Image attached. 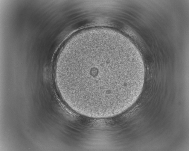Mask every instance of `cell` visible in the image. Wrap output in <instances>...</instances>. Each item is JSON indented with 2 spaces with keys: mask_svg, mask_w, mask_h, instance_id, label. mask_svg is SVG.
I'll use <instances>...</instances> for the list:
<instances>
[{
  "mask_svg": "<svg viewBox=\"0 0 189 151\" xmlns=\"http://www.w3.org/2000/svg\"><path fill=\"white\" fill-rule=\"evenodd\" d=\"M118 47L80 43L68 50L55 78L62 97L75 111L92 117L111 116L138 98L144 72L135 63H125Z\"/></svg>",
  "mask_w": 189,
  "mask_h": 151,
  "instance_id": "1",
  "label": "cell"
}]
</instances>
